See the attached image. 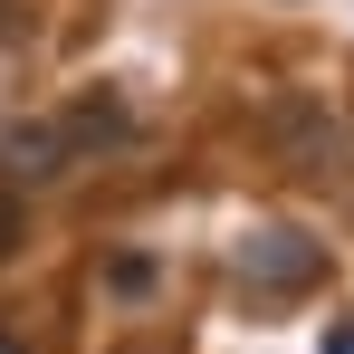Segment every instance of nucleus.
I'll return each mask as SVG.
<instances>
[{
  "instance_id": "f257e3e1",
  "label": "nucleus",
  "mask_w": 354,
  "mask_h": 354,
  "mask_svg": "<svg viewBox=\"0 0 354 354\" xmlns=\"http://www.w3.org/2000/svg\"><path fill=\"white\" fill-rule=\"evenodd\" d=\"M268 134H278V163H288V173H306V182H345V173H354L345 124L326 115L316 96H288V106L268 115Z\"/></svg>"
},
{
  "instance_id": "f03ea898",
  "label": "nucleus",
  "mask_w": 354,
  "mask_h": 354,
  "mask_svg": "<svg viewBox=\"0 0 354 354\" xmlns=\"http://www.w3.org/2000/svg\"><path fill=\"white\" fill-rule=\"evenodd\" d=\"M239 268H249V288L297 297V288H316V278H326V239H306V230H288V221H268V230L239 239Z\"/></svg>"
},
{
  "instance_id": "7ed1b4c3",
  "label": "nucleus",
  "mask_w": 354,
  "mask_h": 354,
  "mask_svg": "<svg viewBox=\"0 0 354 354\" xmlns=\"http://www.w3.org/2000/svg\"><path fill=\"white\" fill-rule=\"evenodd\" d=\"M77 153H67L58 124H10L0 134V192H39V182H58Z\"/></svg>"
},
{
  "instance_id": "20e7f679",
  "label": "nucleus",
  "mask_w": 354,
  "mask_h": 354,
  "mask_svg": "<svg viewBox=\"0 0 354 354\" xmlns=\"http://www.w3.org/2000/svg\"><path fill=\"white\" fill-rule=\"evenodd\" d=\"M106 288H115V297H144V288H153V259H115Z\"/></svg>"
},
{
  "instance_id": "39448f33",
  "label": "nucleus",
  "mask_w": 354,
  "mask_h": 354,
  "mask_svg": "<svg viewBox=\"0 0 354 354\" xmlns=\"http://www.w3.org/2000/svg\"><path fill=\"white\" fill-rule=\"evenodd\" d=\"M316 354H354V316H335V326H326V345Z\"/></svg>"
},
{
  "instance_id": "423d86ee",
  "label": "nucleus",
  "mask_w": 354,
  "mask_h": 354,
  "mask_svg": "<svg viewBox=\"0 0 354 354\" xmlns=\"http://www.w3.org/2000/svg\"><path fill=\"white\" fill-rule=\"evenodd\" d=\"M10 239H19V201L0 192V259H10Z\"/></svg>"
},
{
  "instance_id": "0eeeda50",
  "label": "nucleus",
  "mask_w": 354,
  "mask_h": 354,
  "mask_svg": "<svg viewBox=\"0 0 354 354\" xmlns=\"http://www.w3.org/2000/svg\"><path fill=\"white\" fill-rule=\"evenodd\" d=\"M0 354H19V345H0Z\"/></svg>"
}]
</instances>
